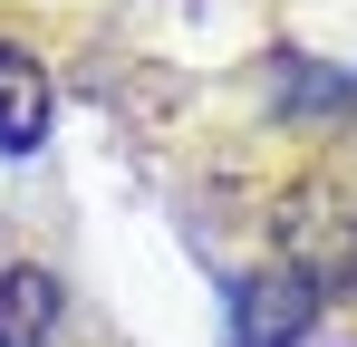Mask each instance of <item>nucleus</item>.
<instances>
[{
  "label": "nucleus",
  "instance_id": "1",
  "mask_svg": "<svg viewBox=\"0 0 357 347\" xmlns=\"http://www.w3.org/2000/svg\"><path fill=\"white\" fill-rule=\"evenodd\" d=\"M319 309H328V280H319V270H299V261L251 270V280L232 289V347H299L319 328Z\"/></svg>",
  "mask_w": 357,
  "mask_h": 347
},
{
  "label": "nucleus",
  "instance_id": "2",
  "mask_svg": "<svg viewBox=\"0 0 357 347\" xmlns=\"http://www.w3.org/2000/svg\"><path fill=\"white\" fill-rule=\"evenodd\" d=\"M59 338V280L39 261H10L0 270V347H49Z\"/></svg>",
  "mask_w": 357,
  "mask_h": 347
},
{
  "label": "nucleus",
  "instance_id": "3",
  "mask_svg": "<svg viewBox=\"0 0 357 347\" xmlns=\"http://www.w3.org/2000/svg\"><path fill=\"white\" fill-rule=\"evenodd\" d=\"M49 135V77L29 49H0V155H29Z\"/></svg>",
  "mask_w": 357,
  "mask_h": 347
},
{
  "label": "nucleus",
  "instance_id": "4",
  "mask_svg": "<svg viewBox=\"0 0 357 347\" xmlns=\"http://www.w3.org/2000/svg\"><path fill=\"white\" fill-rule=\"evenodd\" d=\"M319 107H357V77H338V68H309V58H280V116H299V125H319Z\"/></svg>",
  "mask_w": 357,
  "mask_h": 347
}]
</instances>
